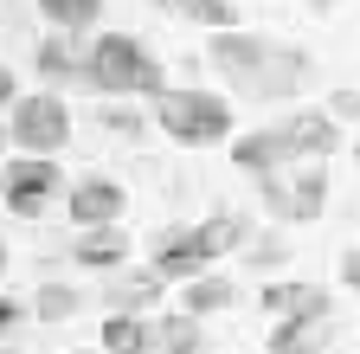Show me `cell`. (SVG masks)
<instances>
[{
    "instance_id": "1",
    "label": "cell",
    "mask_w": 360,
    "mask_h": 354,
    "mask_svg": "<svg viewBox=\"0 0 360 354\" xmlns=\"http://www.w3.org/2000/svg\"><path fill=\"white\" fill-rule=\"evenodd\" d=\"M206 58L225 71V84L232 91H245V97H257V103H283V97H296L302 84H309V52H290V46H277V39H257V32H212V46H206Z\"/></svg>"
},
{
    "instance_id": "2",
    "label": "cell",
    "mask_w": 360,
    "mask_h": 354,
    "mask_svg": "<svg viewBox=\"0 0 360 354\" xmlns=\"http://www.w3.org/2000/svg\"><path fill=\"white\" fill-rule=\"evenodd\" d=\"M341 142V129L322 116V110H302V116H283L270 129H251V136L232 142V161L264 174V167H283V161H328Z\"/></svg>"
},
{
    "instance_id": "3",
    "label": "cell",
    "mask_w": 360,
    "mask_h": 354,
    "mask_svg": "<svg viewBox=\"0 0 360 354\" xmlns=\"http://www.w3.org/2000/svg\"><path fill=\"white\" fill-rule=\"evenodd\" d=\"M84 84L103 97H155L167 91V71L135 32H97L84 46Z\"/></svg>"
},
{
    "instance_id": "4",
    "label": "cell",
    "mask_w": 360,
    "mask_h": 354,
    "mask_svg": "<svg viewBox=\"0 0 360 354\" xmlns=\"http://www.w3.org/2000/svg\"><path fill=\"white\" fill-rule=\"evenodd\" d=\"M245 232H251V226H245V213H212V219H200V226L167 232L148 271H155L161 284H187V277L212 271L225 251H238V245H245Z\"/></svg>"
},
{
    "instance_id": "5",
    "label": "cell",
    "mask_w": 360,
    "mask_h": 354,
    "mask_svg": "<svg viewBox=\"0 0 360 354\" xmlns=\"http://www.w3.org/2000/svg\"><path fill=\"white\" fill-rule=\"evenodd\" d=\"M257 194L264 213L296 226V219H322L328 206V161H283V167H264L257 174Z\"/></svg>"
},
{
    "instance_id": "6",
    "label": "cell",
    "mask_w": 360,
    "mask_h": 354,
    "mask_svg": "<svg viewBox=\"0 0 360 354\" xmlns=\"http://www.w3.org/2000/svg\"><path fill=\"white\" fill-rule=\"evenodd\" d=\"M155 122L187 148H212L232 136V103L212 91H155Z\"/></svg>"
},
{
    "instance_id": "7",
    "label": "cell",
    "mask_w": 360,
    "mask_h": 354,
    "mask_svg": "<svg viewBox=\"0 0 360 354\" xmlns=\"http://www.w3.org/2000/svg\"><path fill=\"white\" fill-rule=\"evenodd\" d=\"M7 142H13L20 155H58V148L71 142V110H65L52 91H39V97H13Z\"/></svg>"
},
{
    "instance_id": "8",
    "label": "cell",
    "mask_w": 360,
    "mask_h": 354,
    "mask_svg": "<svg viewBox=\"0 0 360 354\" xmlns=\"http://www.w3.org/2000/svg\"><path fill=\"white\" fill-rule=\"evenodd\" d=\"M0 194H7V213L39 219L45 206L65 194V174H58L52 155H13V161H7V181H0Z\"/></svg>"
},
{
    "instance_id": "9",
    "label": "cell",
    "mask_w": 360,
    "mask_h": 354,
    "mask_svg": "<svg viewBox=\"0 0 360 354\" xmlns=\"http://www.w3.org/2000/svg\"><path fill=\"white\" fill-rule=\"evenodd\" d=\"M65 213L77 219V232L84 226H116V219L129 213V194L116 181H103V174H84V181L65 194Z\"/></svg>"
},
{
    "instance_id": "10",
    "label": "cell",
    "mask_w": 360,
    "mask_h": 354,
    "mask_svg": "<svg viewBox=\"0 0 360 354\" xmlns=\"http://www.w3.org/2000/svg\"><path fill=\"white\" fill-rule=\"evenodd\" d=\"M335 341V316H277L270 354H322Z\"/></svg>"
},
{
    "instance_id": "11",
    "label": "cell",
    "mask_w": 360,
    "mask_h": 354,
    "mask_svg": "<svg viewBox=\"0 0 360 354\" xmlns=\"http://www.w3.org/2000/svg\"><path fill=\"white\" fill-rule=\"evenodd\" d=\"M257 309H270V316H335L322 284H264Z\"/></svg>"
},
{
    "instance_id": "12",
    "label": "cell",
    "mask_w": 360,
    "mask_h": 354,
    "mask_svg": "<svg viewBox=\"0 0 360 354\" xmlns=\"http://www.w3.org/2000/svg\"><path fill=\"white\" fill-rule=\"evenodd\" d=\"M32 65H39L45 84H71V77H84V46H77V32H45L39 52H32Z\"/></svg>"
},
{
    "instance_id": "13",
    "label": "cell",
    "mask_w": 360,
    "mask_h": 354,
    "mask_svg": "<svg viewBox=\"0 0 360 354\" xmlns=\"http://www.w3.org/2000/svg\"><path fill=\"white\" fill-rule=\"evenodd\" d=\"M71 258L84 264V271H116V264L129 258V239H122V226H84Z\"/></svg>"
},
{
    "instance_id": "14",
    "label": "cell",
    "mask_w": 360,
    "mask_h": 354,
    "mask_svg": "<svg viewBox=\"0 0 360 354\" xmlns=\"http://www.w3.org/2000/svg\"><path fill=\"white\" fill-rule=\"evenodd\" d=\"M103 354H155V322L129 316V309H110L103 316Z\"/></svg>"
},
{
    "instance_id": "15",
    "label": "cell",
    "mask_w": 360,
    "mask_h": 354,
    "mask_svg": "<svg viewBox=\"0 0 360 354\" xmlns=\"http://www.w3.org/2000/svg\"><path fill=\"white\" fill-rule=\"evenodd\" d=\"M206 335H200V316H187V309H167V316L155 322V354H200Z\"/></svg>"
},
{
    "instance_id": "16",
    "label": "cell",
    "mask_w": 360,
    "mask_h": 354,
    "mask_svg": "<svg viewBox=\"0 0 360 354\" xmlns=\"http://www.w3.org/2000/svg\"><path fill=\"white\" fill-rule=\"evenodd\" d=\"M180 290H187V296H180V309H187V316H219V309H232V284H225V277H212V271L187 277Z\"/></svg>"
},
{
    "instance_id": "17",
    "label": "cell",
    "mask_w": 360,
    "mask_h": 354,
    "mask_svg": "<svg viewBox=\"0 0 360 354\" xmlns=\"http://www.w3.org/2000/svg\"><path fill=\"white\" fill-rule=\"evenodd\" d=\"M39 13L52 20V32H90L103 20V0H39Z\"/></svg>"
},
{
    "instance_id": "18",
    "label": "cell",
    "mask_w": 360,
    "mask_h": 354,
    "mask_svg": "<svg viewBox=\"0 0 360 354\" xmlns=\"http://www.w3.org/2000/svg\"><path fill=\"white\" fill-rule=\"evenodd\" d=\"M167 13H180V20H193V26H212V32H232L238 26V7L232 0H161Z\"/></svg>"
},
{
    "instance_id": "19",
    "label": "cell",
    "mask_w": 360,
    "mask_h": 354,
    "mask_svg": "<svg viewBox=\"0 0 360 354\" xmlns=\"http://www.w3.org/2000/svg\"><path fill=\"white\" fill-rule=\"evenodd\" d=\"M155 303H161V277H155V271L122 277V284L110 290V309H129V316H142V309H155Z\"/></svg>"
},
{
    "instance_id": "20",
    "label": "cell",
    "mask_w": 360,
    "mask_h": 354,
    "mask_svg": "<svg viewBox=\"0 0 360 354\" xmlns=\"http://www.w3.org/2000/svg\"><path fill=\"white\" fill-rule=\"evenodd\" d=\"M77 309H84V296L65 290V284H39V296H32V316L39 322H71Z\"/></svg>"
},
{
    "instance_id": "21",
    "label": "cell",
    "mask_w": 360,
    "mask_h": 354,
    "mask_svg": "<svg viewBox=\"0 0 360 354\" xmlns=\"http://www.w3.org/2000/svg\"><path fill=\"white\" fill-rule=\"evenodd\" d=\"M354 103H360V97H354V91H335V97H328V110H322V116H328V122H335V129H341V122H347V129H354Z\"/></svg>"
},
{
    "instance_id": "22",
    "label": "cell",
    "mask_w": 360,
    "mask_h": 354,
    "mask_svg": "<svg viewBox=\"0 0 360 354\" xmlns=\"http://www.w3.org/2000/svg\"><path fill=\"white\" fill-rule=\"evenodd\" d=\"M13 322H20V303H13V296H0V341L13 335Z\"/></svg>"
},
{
    "instance_id": "23",
    "label": "cell",
    "mask_w": 360,
    "mask_h": 354,
    "mask_svg": "<svg viewBox=\"0 0 360 354\" xmlns=\"http://www.w3.org/2000/svg\"><path fill=\"white\" fill-rule=\"evenodd\" d=\"M13 97H20V84H13V71H7V65H0V103H13Z\"/></svg>"
},
{
    "instance_id": "24",
    "label": "cell",
    "mask_w": 360,
    "mask_h": 354,
    "mask_svg": "<svg viewBox=\"0 0 360 354\" xmlns=\"http://www.w3.org/2000/svg\"><path fill=\"white\" fill-rule=\"evenodd\" d=\"M0 148H7V122H0Z\"/></svg>"
},
{
    "instance_id": "25",
    "label": "cell",
    "mask_w": 360,
    "mask_h": 354,
    "mask_svg": "<svg viewBox=\"0 0 360 354\" xmlns=\"http://www.w3.org/2000/svg\"><path fill=\"white\" fill-rule=\"evenodd\" d=\"M315 7H341V0H315Z\"/></svg>"
},
{
    "instance_id": "26",
    "label": "cell",
    "mask_w": 360,
    "mask_h": 354,
    "mask_svg": "<svg viewBox=\"0 0 360 354\" xmlns=\"http://www.w3.org/2000/svg\"><path fill=\"white\" fill-rule=\"evenodd\" d=\"M0 271H7V245H0Z\"/></svg>"
},
{
    "instance_id": "27",
    "label": "cell",
    "mask_w": 360,
    "mask_h": 354,
    "mask_svg": "<svg viewBox=\"0 0 360 354\" xmlns=\"http://www.w3.org/2000/svg\"><path fill=\"white\" fill-rule=\"evenodd\" d=\"M77 354H103V348H77Z\"/></svg>"
},
{
    "instance_id": "28",
    "label": "cell",
    "mask_w": 360,
    "mask_h": 354,
    "mask_svg": "<svg viewBox=\"0 0 360 354\" xmlns=\"http://www.w3.org/2000/svg\"><path fill=\"white\" fill-rule=\"evenodd\" d=\"M0 354H20V348H0Z\"/></svg>"
}]
</instances>
